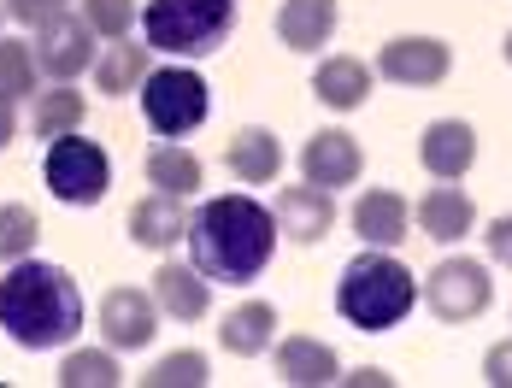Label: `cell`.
<instances>
[{
	"instance_id": "obj_25",
	"label": "cell",
	"mask_w": 512,
	"mask_h": 388,
	"mask_svg": "<svg viewBox=\"0 0 512 388\" xmlns=\"http://www.w3.org/2000/svg\"><path fill=\"white\" fill-rule=\"evenodd\" d=\"M148 183H154L159 194H195L201 189V159L177 142H159L154 153H148Z\"/></svg>"
},
{
	"instance_id": "obj_14",
	"label": "cell",
	"mask_w": 512,
	"mask_h": 388,
	"mask_svg": "<svg viewBox=\"0 0 512 388\" xmlns=\"http://www.w3.org/2000/svg\"><path fill=\"white\" fill-rule=\"evenodd\" d=\"M154 306L165 318H177V324H201L206 312H212V283L195 271V259L189 265L183 259H165L154 271Z\"/></svg>"
},
{
	"instance_id": "obj_36",
	"label": "cell",
	"mask_w": 512,
	"mask_h": 388,
	"mask_svg": "<svg viewBox=\"0 0 512 388\" xmlns=\"http://www.w3.org/2000/svg\"><path fill=\"white\" fill-rule=\"evenodd\" d=\"M501 53H507V65H512V30H507V48H501Z\"/></svg>"
},
{
	"instance_id": "obj_8",
	"label": "cell",
	"mask_w": 512,
	"mask_h": 388,
	"mask_svg": "<svg viewBox=\"0 0 512 388\" xmlns=\"http://www.w3.org/2000/svg\"><path fill=\"white\" fill-rule=\"evenodd\" d=\"M454 71V48L442 36H395L377 48V77L401 89H436Z\"/></svg>"
},
{
	"instance_id": "obj_13",
	"label": "cell",
	"mask_w": 512,
	"mask_h": 388,
	"mask_svg": "<svg viewBox=\"0 0 512 388\" xmlns=\"http://www.w3.org/2000/svg\"><path fill=\"white\" fill-rule=\"evenodd\" d=\"M418 165H424L436 183H460L465 171L477 165V130H471L465 118H436V124H424V136H418Z\"/></svg>"
},
{
	"instance_id": "obj_29",
	"label": "cell",
	"mask_w": 512,
	"mask_h": 388,
	"mask_svg": "<svg viewBox=\"0 0 512 388\" xmlns=\"http://www.w3.org/2000/svg\"><path fill=\"white\" fill-rule=\"evenodd\" d=\"M206 377H212L206 353H195V347H177V353H165V359H159L142 383H154V388H201Z\"/></svg>"
},
{
	"instance_id": "obj_2",
	"label": "cell",
	"mask_w": 512,
	"mask_h": 388,
	"mask_svg": "<svg viewBox=\"0 0 512 388\" xmlns=\"http://www.w3.org/2000/svg\"><path fill=\"white\" fill-rule=\"evenodd\" d=\"M0 330L24 353H48V347L77 341L83 294L71 283V271L48 265V259H12V271L0 277Z\"/></svg>"
},
{
	"instance_id": "obj_37",
	"label": "cell",
	"mask_w": 512,
	"mask_h": 388,
	"mask_svg": "<svg viewBox=\"0 0 512 388\" xmlns=\"http://www.w3.org/2000/svg\"><path fill=\"white\" fill-rule=\"evenodd\" d=\"M0 6H6V0H0Z\"/></svg>"
},
{
	"instance_id": "obj_5",
	"label": "cell",
	"mask_w": 512,
	"mask_h": 388,
	"mask_svg": "<svg viewBox=\"0 0 512 388\" xmlns=\"http://www.w3.org/2000/svg\"><path fill=\"white\" fill-rule=\"evenodd\" d=\"M206 112H212V89H206L201 71L189 65H159L142 77V118L154 124V136L177 142L189 130H201Z\"/></svg>"
},
{
	"instance_id": "obj_30",
	"label": "cell",
	"mask_w": 512,
	"mask_h": 388,
	"mask_svg": "<svg viewBox=\"0 0 512 388\" xmlns=\"http://www.w3.org/2000/svg\"><path fill=\"white\" fill-rule=\"evenodd\" d=\"M95 36L106 42H124L130 30H136V0H83V12H77Z\"/></svg>"
},
{
	"instance_id": "obj_31",
	"label": "cell",
	"mask_w": 512,
	"mask_h": 388,
	"mask_svg": "<svg viewBox=\"0 0 512 388\" xmlns=\"http://www.w3.org/2000/svg\"><path fill=\"white\" fill-rule=\"evenodd\" d=\"M71 0H6V18H18V24H30V30H42L48 18H59Z\"/></svg>"
},
{
	"instance_id": "obj_19",
	"label": "cell",
	"mask_w": 512,
	"mask_h": 388,
	"mask_svg": "<svg viewBox=\"0 0 512 388\" xmlns=\"http://www.w3.org/2000/svg\"><path fill=\"white\" fill-rule=\"evenodd\" d=\"M336 36V0H283L277 6V42L289 53H318Z\"/></svg>"
},
{
	"instance_id": "obj_15",
	"label": "cell",
	"mask_w": 512,
	"mask_h": 388,
	"mask_svg": "<svg viewBox=\"0 0 512 388\" xmlns=\"http://www.w3.org/2000/svg\"><path fill=\"white\" fill-rule=\"evenodd\" d=\"M189 236V206H183V194H142L136 206H130V242L136 247H154V253H165V247H177Z\"/></svg>"
},
{
	"instance_id": "obj_22",
	"label": "cell",
	"mask_w": 512,
	"mask_h": 388,
	"mask_svg": "<svg viewBox=\"0 0 512 388\" xmlns=\"http://www.w3.org/2000/svg\"><path fill=\"white\" fill-rule=\"evenodd\" d=\"M277 377L295 388H324L342 377V365H336V347H324V341L312 336H289L277 347Z\"/></svg>"
},
{
	"instance_id": "obj_3",
	"label": "cell",
	"mask_w": 512,
	"mask_h": 388,
	"mask_svg": "<svg viewBox=\"0 0 512 388\" xmlns=\"http://www.w3.org/2000/svg\"><path fill=\"white\" fill-rule=\"evenodd\" d=\"M418 306V277L395 259V247H365L342 265V283H336V312L365 330V336H383L395 324H407V312Z\"/></svg>"
},
{
	"instance_id": "obj_33",
	"label": "cell",
	"mask_w": 512,
	"mask_h": 388,
	"mask_svg": "<svg viewBox=\"0 0 512 388\" xmlns=\"http://www.w3.org/2000/svg\"><path fill=\"white\" fill-rule=\"evenodd\" d=\"M483 242H489V259L512 271V212H507V218H495V224L483 230Z\"/></svg>"
},
{
	"instance_id": "obj_18",
	"label": "cell",
	"mask_w": 512,
	"mask_h": 388,
	"mask_svg": "<svg viewBox=\"0 0 512 388\" xmlns=\"http://www.w3.org/2000/svg\"><path fill=\"white\" fill-rule=\"evenodd\" d=\"M407 224H412V212L395 189H365L354 200V236L365 247H401L407 242Z\"/></svg>"
},
{
	"instance_id": "obj_1",
	"label": "cell",
	"mask_w": 512,
	"mask_h": 388,
	"mask_svg": "<svg viewBox=\"0 0 512 388\" xmlns=\"http://www.w3.org/2000/svg\"><path fill=\"white\" fill-rule=\"evenodd\" d=\"M189 259L206 283H254L277 253V218L254 194H218L189 212Z\"/></svg>"
},
{
	"instance_id": "obj_26",
	"label": "cell",
	"mask_w": 512,
	"mask_h": 388,
	"mask_svg": "<svg viewBox=\"0 0 512 388\" xmlns=\"http://www.w3.org/2000/svg\"><path fill=\"white\" fill-rule=\"evenodd\" d=\"M36 83H42L36 48L0 36V100H12V106H18V100H36Z\"/></svg>"
},
{
	"instance_id": "obj_20",
	"label": "cell",
	"mask_w": 512,
	"mask_h": 388,
	"mask_svg": "<svg viewBox=\"0 0 512 388\" xmlns=\"http://www.w3.org/2000/svg\"><path fill=\"white\" fill-rule=\"evenodd\" d=\"M277 336V306L271 300H242L236 312H224V324H218V347L224 353H236V359H259L265 347Z\"/></svg>"
},
{
	"instance_id": "obj_11",
	"label": "cell",
	"mask_w": 512,
	"mask_h": 388,
	"mask_svg": "<svg viewBox=\"0 0 512 388\" xmlns=\"http://www.w3.org/2000/svg\"><path fill=\"white\" fill-rule=\"evenodd\" d=\"M359 171H365V153H359V142L348 130H318L301 147V177H307L312 189H330V194L354 189Z\"/></svg>"
},
{
	"instance_id": "obj_27",
	"label": "cell",
	"mask_w": 512,
	"mask_h": 388,
	"mask_svg": "<svg viewBox=\"0 0 512 388\" xmlns=\"http://www.w3.org/2000/svg\"><path fill=\"white\" fill-rule=\"evenodd\" d=\"M59 383L65 388H118L124 383V371H118L112 347H77V353H65Z\"/></svg>"
},
{
	"instance_id": "obj_16",
	"label": "cell",
	"mask_w": 512,
	"mask_h": 388,
	"mask_svg": "<svg viewBox=\"0 0 512 388\" xmlns=\"http://www.w3.org/2000/svg\"><path fill=\"white\" fill-rule=\"evenodd\" d=\"M312 100H324L330 112H359L371 100V65L354 53H330L312 71Z\"/></svg>"
},
{
	"instance_id": "obj_35",
	"label": "cell",
	"mask_w": 512,
	"mask_h": 388,
	"mask_svg": "<svg viewBox=\"0 0 512 388\" xmlns=\"http://www.w3.org/2000/svg\"><path fill=\"white\" fill-rule=\"evenodd\" d=\"M12 136H18V112H12V100H0V153L12 147Z\"/></svg>"
},
{
	"instance_id": "obj_4",
	"label": "cell",
	"mask_w": 512,
	"mask_h": 388,
	"mask_svg": "<svg viewBox=\"0 0 512 388\" xmlns=\"http://www.w3.org/2000/svg\"><path fill=\"white\" fill-rule=\"evenodd\" d=\"M236 0H148L142 6V42L171 59H206L230 42Z\"/></svg>"
},
{
	"instance_id": "obj_9",
	"label": "cell",
	"mask_w": 512,
	"mask_h": 388,
	"mask_svg": "<svg viewBox=\"0 0 512 388\" xmlns=\"http://www.w3.org/2000/svg\"><path fill=\"white\" fill-rule=\"evenodd\" d=\"M36 65H42V77L53 83H71V77H83L89 65H95V30L83 24V18H71V12H59L48 18L42 30H36Z\"/></svg>"
},
{
	"instance_id": "obj_32",
	"label": "cell",
	"mask_w": 512,
	"mask_h": 388,
	"mask_svg": "<svg viewBox=\"0 0 512 388\" xmlns=\"http://www.w3.org/2000/svg\"><path fill=\"white\" fill-rule=\"evenodd\" d=\"M483 383L512 388V336H507V341H495V347L483 353Z\"/></svg>"
},
{
	"instance_id": "obj_7",
	"label": "cell",
	"mask_w": 512,
	"mask_h": 388,
	"mask_svg": "<svg viewBox=\"0 0 512 388\" xmlns=\"http://www.w3.org/2000/svg\"><path fill=\"white\" fill-rule=\"evenodd\" d=\"M495 300V283H489V265L483 259H442L430 277H424V306L442 318V324H471L483 318Z\"/></svg>"
},
{
	"instance_id": "obj_21",
	"label": "cell",
	"mask_w": 512,
	"mask_h": 388,
	"mask_svg": "<svg viewBox=\"0 0 512 388\" xmlns=\"http://www.w3.org/2000/svg\"><path fill=\"white\" fill-rule=\"evenodd\" d=\"M418 224H424V236L430 242H465L471 236V224H477V212H471V194L454 189V183H442V189H430L418 200Z\"/></svg>"
},
{
	"instance_id": "obj_12",
	"label": "cell",
	"mask_w": 512,
	"mask_h": 388,
	"mask_svg": "<svg viewBox=\"0 0 512 388\" xmlns=\"http://www.w3.org/2000/svg\"><path fill=\"white\" fill-rule=\"evenodd\" d=\"M271 218H277V236H289L295 247H312V242H324L330 224H336V194L312 189V183H301V189H277Z\"/></svg>"
},
{
	"instance_id": "obj_17",
	"label": "cell",
	"mask_w": 512,
	"mask_h": 388,
	"mask_svg": "<svg viewBox=\"0 0 512 388\" xmlns=\"http://www.w3.org/2000/svg\"><path fill=\"white\" fill-rule=\"evenodd\" d=\"M224 165H230V177H236V183L265 189V183H277V171H283V142H277L265 124H248V130H236V136H230Z\"/></svg>"
},
{
	"instance_id": "obj_24",
	"label": "cell",
	"mask_w": 512,
	"mask_h": 388,
	"mask_svg": "<svg viewBox=\"0 0 512 388\" xmlns=\"http://www.w3.org/2000/svg\"><path fill=\"white\" fill-rule=\"evenodd\" d=\"M148 53L154 48H136L130 36L112 42V48L95 59V89H101V95H130V89H142V77H148Z\"/></svg>"
},
{
	"instance_id": "obj_28",
	"label": "cell",
	"mask_w": 512,
	"mask_h": 388,
	"mask_svg": "<svg viewBox=\"0 0 512 388\" xmlns=\"http://www.w3.org/2000/svg\"><path fill=\"white\" fill-rule=\"evenodd\" d=\"M36 236H42V218H36L30 206L6 200V206H0V259H6V265H12V259H30V253H36Z\"/></svg>"
},
{
	"instance_id": "obj_23",
	"label": "cell",
	"mask_w": 512,
	"mask_h": 388,
	"mask_svg": "<svg viewBox=\"0 0 512 388\" xmlns=\"http://www.w3.org/2000/svg\"><path fill=\"white\" fill-rule=\"evenodd\" d=\"M83 118H89V100L77 95L71 83H53L48 95H36L30 130H36L42 142H59V136H71V130H83Z\"/></svg>"
},
{
	"instance_id": "obj_6",
	"label": "cell",
	"mask_w": 512,
	"mask_h": 388,
	"mask_svg": "<svg viewBox=\"0 0 512 388\" xmlns=\"http://www.w3.org/2000/svg\"><path fill=\"white\" fill-rule=\"evenodd\" d=\"M42 183L59 206H101L106 189H112V159H106L101 142L89 136H59L48 142V159H42Z\"/></svg>"
},
{
	"instance_id": "obj_10",
	"label": "cell",
	"mask_w": 512,
	"mask_h": 388,
	"mask_svg": "<svg viewBox=\"0 0 512 388\" xmlns=\"http://www.w3.org/2000/svg\"><path fill=\"white\" fill-rule=\"evenodd\" d=\"M159 336V306L142 289H106L101 300V341L112 353H142Z\"/></svg>"
},
{
	"instance_id": "obj_34",
	"label": "cell",
	"mask_w": 512,
	"mask_h": 388,
	"mask_svg": "<svg viewBox=\"0 0 512 388\" xmlns=\"http://www.w3.org/2000/svg\"><path fill=\"white\" fill-rule=\"evenodd\" d=\"M336 383H354V388H389L395 377H389V371H377V365H359L354 377H336Z\"/></svg>"
}]
</instances>
